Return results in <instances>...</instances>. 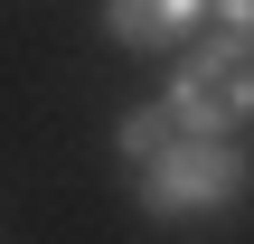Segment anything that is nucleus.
I'll list each match as a JSON object with an SVG mask.
<instances>
[{"label": "nucleus", "instance_id": "nucleus-4", "mask_svg": "<svg viewBox=\"0 0 254 244\" xmlns=\"http://www.w3.org/2000/svg\"><path fill=\"white\" fill-rule=\"evenodd\" d=\"M217 19H226V28H245V0H217Z\"/></svg>", "mask_w": 254, "mask_h": 244}, {"label": "nucleus", "instance_id": "nucleus-1", "mask_svg": "<svg viewBox=\"0 0 254 244\" xmlns=\"http://www.w3.org/2000/svg\"><path fill=\"white\" fill-rule=\"evenodd\" d=\"M236 179H245V160H236V141H217V132H170L151 160H141V197L160 207V216H189V207H217V197H236Z\"/></svg>", "mask_w": 254, "mask_h": 244}, {"label": "nucleus", "instance_id": "nucleus-2", "mask_svg": "<svg viewBox=\"0 0 254 244\" xmlns=\"http://www.w3.org/2000/svg\"><path fill=\"white\" fill-rule=\"evenodd\" d=\"M170 113H179L189 132H236V122H245V38H236V28L179 66V85H170Z\"/></svg>", "mask_w": 254, "mask_h": 244}, {"label": "nucleus", "instance_id": "nucleus-3", "mask_svg": "<svg viewBox=\"0 0 254 244\" xmlns=\"http://www.w3.org/2000/svg\"><path fill=\"white\" fill-rule=\"evenodd\" d=\"M123 47H170L179 28H198V0H104Z\"/></svg>", "mask_w": 254, "mask_h": 244}]
</instances>
